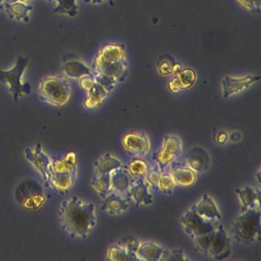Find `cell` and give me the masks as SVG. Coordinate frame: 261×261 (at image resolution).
Returning a JSON list of instances; mask_svg holds the SVG:
<instances>
[{
    "label": "cell",
    "mask_w": 261,
    "mask_h": 261,
    "mask_svg": "<svg viewBox=\"0 0 261 261\" xmlns=\"http://www.w3.org/2000/svg\"><path fill=\"white\" fill-rule=\"evenodd\" d=\"M62 71L64 74L72 79H80L84 76H93L92 70L88 68L82 61L77 59L66 60L62 63Z\"/></svg>",
    "instance_id": "24"
},
{
    "label": "cell",
    "mask_w": 261,
    "mask_h": 261,
    "mask_svg": "<svg viewBox=\"0 0 261 261\" xmlns=\"http://www.w3.org/2000/svg\"><path fill=\"white\" fill-rule=\"evenodd\" d=\"M176 75L169 82V91L178 93L193 86L196 80V74L191 68H184L177 72Z\"/></svg>",
    "instance_id": "20"
},
{
    "label": "cell",
    "mask_w": 261,
    "mask_h": 261,
    "mask_svg": "<svg viewBox=\"0 0 261 261\" xmlns=\"http://www.w3.org/2000/svg\"><path fill=\"white\" fill-rule=\"evenodd\" d=\"M189 258L181 249H174V250H165L162 260H189Z\"/></svg>",
    "instance_id": "34"
},
{
    "label": "cell",
    "mask_w": 261,
    "mask_h": 261,
    "mask_svg": "<svg viewBox=\"0 0 261 261\" xmlns=\"http://www.w3.org/2000/svg\"><path fill=\"white\" fill-rule=\"evenodd\" d=\"M91 186L99 196L103 198L111 190V174L94 173Z\"/></svg>",
    "instance_id": "29"
},
{
    "label": "cell",
    "mask_w": 261,
    "mask_h": 261,
    "mask_svg": "<svg viewBox=\"0 0 261 261\" xmlns=\"http://www.w3.org/2000/svg\"><path fill=\"white\" fill-rule=\"evenodd\" d=\"M126 48L122 44H108L100 48L94 59L93 73L107 76L117 83L124 82L127 76Z\"/></svg>",
    "instance_id": "2"
},
{
    "label": "cell",
    "mask_w": 261,
    "mask_h": 261,
    "mask_svg": "<svg viewBox=\"0 0 261 261\" xmlns=\"http://www.w3.org/2000/svg\"><path fill=\"white\" fill-rule=\"evenodd\" d=\"M242 211L251 208H260V191L250 186L236 189Z\"/></svg>",
    "instance_id": "19"
},
{
    "label": "cell",
    "mask_w": 261,
    "mask_h": 261,
    "mask_svg": "<svg viewBox=\"0 0 261 261\" xmlns=\"http://www.w3.org/2000/svg\"><path fill=\"white\" fill-rule=\"evenodd\" d=\"M79 80V85H80L81 88L85 90L87 92L92 88L93 85H94V75L84 76V77H81Z\"/></svg>",
    "instance_id": "36"
},
{
    "label": "cell",
    "mask_w": 261,
    "mask_h": 261,
    "mask_svg": "<svg viewBox=\"0 0 261 261\" xmlns=\"http://www.w3.org/2000/svg\"><path fill=\"white\" fill-rule=\"evenodd\" d=\"M18 204L30 211L40 208L46 201L42 186L33 179H27L18 186L15 192Z\"/></svg>",
    "instance_id": "8"
},
{
    "label": "cell",
    "mask_w": 261,
    "mask_h": 261,
    "mask_svg": "<svg viewBox=\"0 0 261 261\" xmlns=\"http://www.w3.org/2000/svg\"><path fill=\"white\" fill-rule=\"evenodd\" d=\"M109 94L110 93L101 85L94 81L92 88L88 91L84 106L88 110L95 109L103 103Z\"/></svg>",
    "instance_id": "25"
},
{
    "label": "cell",
    "mask_w": 261,
    "mask_h": 261,
    "mask_svg": "<svg viewBox=\"0 0 261 261\" xmlns=\"http://www.w3.org/2000/svg\"><path fill=\"white\" fill-rule=\"evenodd\" d=\"M4 0H0V7H2L3 4H4Z\"/></svg>",
    "instance_id": "42"
},
{
    "label": "cell",
    "mask_w": 261,
    "mask_h": 261,
    "mask_svg": "<svg viewBox=\"0 0 261 261\" xmlns=\"http://www.w3.org/2000/svg\"><path fill=\"white\" fill-rule=\"evenodd\" d=\"M169 167L175 185L182 187H190L196 182L198 174L186 163H178L175 160Z\"/></svg>",
    "instance_id": "17"
},
{
    "label": "cell",
    "mask_w": 261,
    "mask_h": 261,
    "mask_svg": "<svg viewBox=\"0 0 261 261\" xmlns=\"http://www.w3.org/2000/svg\"><path fill=\"white\" fill-rule=\"evenodd\" d=\"M102 199L103 201L100 204V210L110 215H120L129 208L127 199L115 191H110Z\"/></svg>",
    "instance_id": "15"
},
{
    "label": "cell",
    "mask_w": 261,
    "mask_h": 261,
    "mask_svg": "<svg viewBox=\"0 0 261 261\" xmlns=\"http://www.w3.org/2000/svg\"><path fill=\"white\" fill-rule=\"evenodd\" d=\"M133 178L127 168L121 166L115 169L111 173V190L123 195L127 194L132 184Z\"/></svg>",
    "instance_id": "21"
},
{
    "label": "cell",
    "mask_w": 261,
    "mask_h": 261,
    "mask_svg": "<svg viewBox=\"0 0 261 261\" xmlns=\"http://www.w3.org/2000/svg\"><path fill=\"white\" fill-rule=\"evenodd\" d=\"M0 9H3L13 20L29 22H30V12L33 10V7L22 2H16L3 4Z\"/></svg>",
    "instance_id": "22"
},
{
    "label": "cell",
    "mask_w": 261,
    "mask_h": 261,
    "mask_svg": "<svg viewBox=\"0 0 261 261\" xmlns=\"http://www.w3.org/2000/svg\"><path fill=\"white\" fill-rule=\"evenodd\" d=\"M41 100L54 107H62L68 103L71 95L69 81L61 76L51 75L42 79L38 87Z\"/></svg>",
    "instance_id": "6"
},
{
    "label": "cell",
    "mask_w": 261,
    "mask_h": 261,
    "mask_svg": "<svg viewBox=\"0 0 261 261\" xmlns=\"http://www.w3.org/2000/svg\"><path fill=\"white\" fill-rule=\"evenodd\" d=\"M186 163L197 174H203L210 168V155L204 148L195 146L188 153Z\"/></svg>",
    "instance_id": "16"
},
{
    "label": "cell",
    "mask_w": 261,
    "mask_h": 261,
    "mask_svg": "<svg viewBox=\"0 0 261 261\" xmlns=\"http://www.w3.org/2000/svg\"><path fill=\"white\" fill-rule=\"evenodd\" d=\"M140 243L137 240L132 238V239L129 240L125 244V247H126L129 251L132 252V253H137V250H138L139 247H140Z\"/></svg>",
    "instance_id": "37"
},
{
    "label": "cell",
    "mask_w": 261,
    "mask_h": 261,
    "mask_svg": "<svg viewBox=\"0 0 261 261\" xmlns=\"http://www.w3.org/2000/svg\"><path fill=\"white\" fill-rule=\"evenodd\" d=\"M259 75H247L245 77H235L226 76L221 81L223 97L228 98L239 94L250 88L253 84L259 82Z\"/></svg>",
    "instance_id": "13"
},
{
    "label": "cell",
    "mask_w": 261,
    "mask_h": 261,
    "mask_svg": "<svg viewBox=\"0 0 261 261\" xmlns=\"http://www.w3.org/2000/svg\"><path fill=\"white\" fill-rule=\"evenodd\" d=\"M255 175L258 177V182H260V170L258 171V172H256V174H255Z\"/></svg>",
    "instance_id": "40"
},
{
    "label": "cell",
    "mask_w": 261,
    "mask_h": 261,
    "mask_svg": "<svg viewBox=\"0 0 261 261\" xmlns=\"http://www.w3.org/2000/svg\"><path fill=\"white\" fill-rule=\"evenodd\" d=\"M161 173L162 171L156 164L153 167L149 166L148 168L144 179L152 190H159V181H160Z\"/></svg>",
    "instance_id": "33"
},
{
    "label": "cell",
    "mask_w": 261,
    "mask_h": 261,
    "mask_svg": "<svg viewBox=\"0 0 261 261\" xmlns=\"http://www.w3.org/2000/svg\"><path fill=\"white\" fill-rule=\"evenodd\" d=\"M148 168H149V166L147 163L143 160H140V158L134 159L133 161L129 162L127 166L128 171L134 178H144Z\"/></svg>",
    "instance_id": "31"
},
{
    "label": "cell",
    "mask_w": 261,
    "mask_h": 261,
    "mask_svg": "<svg viewBox=\"0 0 261 261\" xmlns=\"http://www.w3.org/2000/svg\"><path fill=\"white\" fill-rule=\"evenodd\" d=\"M28 63L29 57L19 56L16 65L11 69L3 70L0 68V83L7 87L16 102L19 101L22 96L31 94L30 84L22 82V77Z\"/></svg>",
    "instance_id": "7"
},
{
    "label": "cell",
    "mask_w": 261,
    "mask_h": 261,
    "mask_svg": "<svg viewBox=\"0 0 261 261\" xmlns=\"http://www.w3.org/2000/svg\"><path fill=\"white\" fill-rule=\"evenodd\" d=\"M182 68L181 65L177 63L171 56H162L157 61V70L160 75L168 76L172 74H176Z\"/></svg>",
    "instance_id": "28"
},
{
    "label": "cell",
    "mask_w": 261,
    "mask_h": 261,
    "mask_svg": "<svg viewBox=\"0 0 261 261\" xmlns=\"http://www.w3.org/2000/svg\"><path fill=\"white\" fill-rule=\"evenodd\" d=\"M175 183L170 172L165 170L162 172L159 181V190L162 191L166 195H172L175 189Z\"/></svg>",
    "instance_id": "32"
},
{
    "label": "cell",
    "mask_w": 261,
    "mask_h": 261,
    "mask_svg": "<svg viewBox=\"0 0 261 261\" xmlns=\"http://www.w3.org/2000/svg\"><path fill=\"white\" fill-rule=\"evenodd\" d=\"M58 216L62 230L73 239H86L97 225L95 205L77 196L61 203Z\"/></svg>",
    "instance_id": "1"
},
{
    "label": "cell",
    "mask_w": 261,
    "mask_h": 261,
    "mask_svg": "<svg viewBox=\"0 0 261 261\" xmlns=\"http://www.w3.org/2000/svg\"><path fill=\"white\" fill-rule=\"evenodd\" d=\"M121 166L123 164L120 160L111 153H106L98 159L94 164V173L111 174Z\"/></svg>",
    "instance_id": "26"
},
{
    "label": "cell",
    "mask_w": 261,
    "mask_h": 261,
    "mask_svg": "<svg viewBox=\"0 0 261 261\" xmlns=\"http://www.w3.org/2000/svg\"><path fill=\"white\" fill-rule=\"evenodd\" d=\"M105 1H107L111 6H114V0H84V2L86 3V4H101L105 3Z\"/></svg>",
    "instance_id": "39"
},
{
    "label": "cell",
    "mask_w": 261,
    "mask_h": 261,
    "mask_svg": "<svg viewBox=\"0 0 261 261\" xmlns=\"http://www.w3.org/2000/svg\"><path fill=\"white\" fill-rule=\"evenodd\" d=\"M25 0H12L11 3H16V2H25Z\"/></svg>",
    "instance_id": "41"
},
{
    "label": "cell",
    "mask_w": 261,
    "mask_h": 261,
    "mask_svg": "<svg viewBox=\"0 0 261 261\" xmlns=\"http://www.w3.org/2000/svg\"><path fill=\"white\" fill-rule=\"evenodd\" d=\"M128 193L131 201L137 207H148L153 204V195L143 178H134Z\"/></svg>",
    "instance_id": "14"
},
{
    "label": "cell",
    "mask_w": 261,
    "mask_h": 261,
    "mask_svg": "<svg viewBox=\"0 0 261 261\" xmlns=\"http://www.w3.org/2000/svg\"><path fill=\"white\" fill-rule=\"evenodd\" d=\"M260 208L242 211L230 227L232 238L240 244L250 245L260 241Z\"/></svg>",
    "instance_id": "4"
},
{
    "label": "cell",
    "mask_w": 261,
    "mask_h": 261,
    "mask_svg": "<svg viewBox=\"0 0 261 261\" xmlns=\"http://www.w3.org/2000/svg\"><path fill=\"white\" fill-rule=\"evenodd\" d=\"M193 206L197 213L207 221L219 223L222 218L218 204L207 194L203 195L198 202L194 204Z\"/></svg>",
    "instance_id": "18"
},
{
    "label": "cell",
    "mask_w": 261,
    "mask_h": 261,
    "mask_svg": "<svg viewBox=\"0 0 261 261\" xmlns=\"http://www.w3.org/2000/svg\"><path fill=\"white\" fill-rule=\"evenodd\" d=\"M236 1L241 7L250 13H260L261 0H236Z\"/></svg>",
    "instance_id": "35"
},
{
    "label": "cell",
    "mask_w": 261,
    "mask_h": 261,
    "mask_svg": "<svg viewBox=\"0 0 261 261\" xmlns=\"http://www.w3.org/2000/svg\"><path fill=\"white\" fill-rule=\"evenodd\" d=\"M77 175V156L74 151L60 154L51 160V175L45 187L66 194L75 184Z\"/></svg>",
    "instance_id": "3"
},
{
    "label": "cell",
    "mask_w": 261,
    "mask_h": 261,
    "mask_svg": "<svg viewBox=\"0 0 261 261\" xmlns=\"http://www.w3.org/2000/svg\"><path fill=\"white\" fill-rule=\"evenodd\" d=\"M182 152V141L175 135L164 137L163 146L155 152L154 160L162 172L166 170Z\"/></svg>",
    "instance_id": "10"
},
{
    "label": "cell",
    "mask_w": 261,
    "mask_h": 261,
    "mask_svg": "<svg viewBox=\"0 0 261 261\" xmlns=\"http://www.w3.org/2000/svg\"><path fill=\"white\" fill-rule=\"evenodd\" d=\"M25 157L27 161L40 174L46 186L51 175V159L44 151L42 145L39 143L33 149H25Z\"/></svg>",
    "instance_id": "11"
},
{
    "label": "cell",
    "mask_w": 261,
    "mask_h": 261,
    "mask_svg": "<svg viewBox=\"0 0 261 261\" xmlns=\"http://www.w3.org/2000/svg\"><path fill=\"white\" fill-rule=\"evenodd\" d=\"M122 143L125 150L135 158H142L150 151V140L143 133H129L124 136Z\"/></svg>",
    "instance_id": "12"
},
{
    "label": "cell",
    "mask_w": 261,
    "mask_h": 261,
    "mask_svg": "<svg viewBox=\"0 0 261 261\" xmlns=\"http://www.w3.org/2000/svg\"><path fill=\"white\" fill-rule=\"evenodd\" d=\"M217 143L220 145H224L227 143L228 140V135L226 132L218 133L216 137Z\"/></svg>",
    "instance_id": "38"
},
{
    "label": "cell",
    "mask_w": 261,
    "mask_h": 261,
    "mask_svg": "<svg viewBox=\"0 0 261 261\" xmlns=\"http://www.w3.org/2000/svg\"><path fill=\"white\" fill-rule=\"evenodd\" d=\"M180 224L185 233L192 238L197 239L212 233L219 223L212 222L200 216L192 205L186 211L180 218Z\"/></svg>",
    "instance_id": "9"
},
{
    "label": "cell",
    "mask_w": 261,
    "mask_h": 261,
    "mask_svg": "<svg viewBox=\"0 0 261 261\" xmlns=\"http://www.w3.org/2000/svg\"><path fill=\"white\" fill-rule=\"evenodd\" d=\"M166 248L155 242H143L140 244L137 252L140 260H162Z\"/></svg>",
    "instance_id": "23"
},
{
    "label": "cell",
    "mask_w": 261,
    "mask_h": 261,
    "mask_svg": "<svg viewBox=\"0 0 261 261\" xmlns=\"http://www.w3.org/2000/svg\"><path fill=\"white\" fill-rule=\"evenodd\" d=\"M107 259L111 261L140 260L137 253H132L125 245L115 244L111 245L107 252Z\"/></svg>",
    "instance_id": "27"
},
{
    "label": "cell",
    "mask_w": 261,
    "mask_h": 261,
    "mask_svg": "<svg viewBox=\"0 0 261 261\" xmlns=\"http://www.w3.org/2000/svg\"><path fill=\"white\" fill-rule=\"evenodd\" d=\"M200 253L215 260L228 259L232 253L231 238L222 224H218L212 233L194 240Z\"/></svg>",
    "instance_id": "5"
},
{
    "label": "cell",
    "mask_w": 261,
    "mask_h": 261,
    "mask_svg": "<svg viewBox=\"0 0 261 261\" xmlns=\"http://www.w3.org/2000/svg\"><path fill=\"white\" fill-rule=\"evenodd\" d=\"M57 7L53 10V13L65 15L70 17H75L79 13V6L76 0H56Z\"/></svg>",
    "instance_id": "30"
},
{
    "label": "cell",
    "mask_w": 261,
    "mask_h": 261,
    "mask_svg": "<svg viewBox=\"0 0 261 261\" xmlns=\"http://www.w3.org/2000/svg\"><path fill=\"white\" fill-rule=\"evenodd\" d=\"M45 1H46V2H51L53 0H45Z\"/></svg>",
    "instance_id": "43"
}]
</instances>
